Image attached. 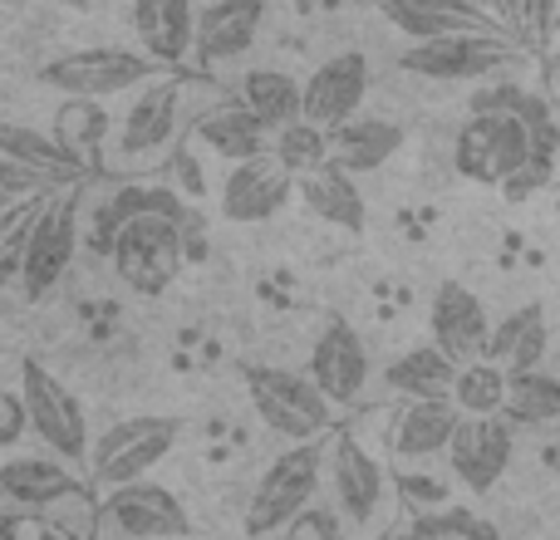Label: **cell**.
<instances>
[{
  "label": "cell",
  "instance_id": "6da1fadb",
  "mask_svg": "<svg viewBox=\"0 0 560 540\" xmlns=\"http://www.w3.org/2000/svg\"><path fill=\"white\" fill-rule=\"evenodd\" d=\"M246 398H252L256 418L285 443H319V433H329V423H335V398H325V388L310 374L252 364L246 368Z\"/></svg>",
  "mask_w": 560,
  "mask_h": 540
},
{
  "label": "cell",
  "instance_id": "7a4b0ae2",
  "mask_svg": "<svg viewBox=\"0 0 560 540\" xmlns=\"http://www.w3.org/2000/svg\"><path fill=\"white\" fill-rule=\"evenodd\" d=\"M453 163L463 177L482 187H506L516 173L532 167V128L512 108H487V114H467L457 128Z\"/></svg>",
  "mask_w": 560,
  "mask_h": 540
},
{
  "label": "cell",
  "instance_id": "3957f363",
  "mask_svg": "<svg viewBox=\"0 0 560 540\" xmlns=\"http://www.w3.org/2000/svg\"><path fill=\"white\" fill-rule=\"evenodd\" d=\"M319 477H325V453L319 443H290L261 472L252 502H246V536H276L285 526H295L305 516V506L315 502Z\"/></svg>",
  "mask_w": 560,
  "mask_h": 540
},
{
  "label": "cell",
  "instance_id": "277c9868",
  "mask_svg": "<svg viewBox=\"0 0 560 540\" xmlns=\"http://www.w3.org/2000/svg\"><path fill=\"white\" fill-rule=\"evenodd\" d=\"M522 64L516 35H447V39H413L398 55V69L433 84H482Z\"/></svg>",
  "mask_w": 560,
  "mask_h": 540
},
{
  "label": "cell",
  "instance_id": "5b68a950",
  "mask_svg": "<svg viewBox=\"0 0 560 540\" xmlns=\"http://www.w3.org/2000/svg\"><path fill=\"white\" fill-rule=\"evenodd\" d=\"M187 222H173V216H133L128 226H118L114 236V261L118 280H124L133 295H163L177 275H183L187 261Z\"/></svg>",
  "mask_w": 560,
  "mask_h": 540
},
{
  "label": "cell",
  "instance_id": "8992f818",
  "mask_svg": "<svg viewBox=\"0 0 560 540\" xmlns=\"http://www.w3.org/2000/svg\"><path fill=\"white\" fill-rule=\"evenodd\" d=\"M158 69L163 64H158L153 55H138V49L89 45V49H69V55L49 59V64L39 69V84L59 89V94H69V98H114L138 84L163 79Z\"/></svg>",
  "mask_w": 560,
  "mask_h": 540
},
{
  "label": "cell",
  "instance_id": "52a82bcc",
  "mask_svg": "<svg viewBox=\"0 0 560 540\" xmlns=\"http://www.w3.org/2000/svg\"><path fill=\"white\" fill-rule=\"evenodd\" d=\"M20 394H25L30 408V427L35 437L65 462H84L94 447H89V418L84 403L49 374L39 359H20Z\"/></svg>",
  "mask_w": 560,
  "mask_h": 540
},
{
  "label": "cell",
  "instance_id": "ba28073f",
  "mask_svg": "<svg viewBox=\"0 0 560 540\" xmlns=\"http://www.w3.org/2000/svg\"><path fill=\"white\" fill-rule=\"evenodd\" d=\"M177 433H183V418H158V413L114 423L94 443V457H89V462H94V482L124 486V482L148 477L177 447Z\"/></svg>",
  "mask_w": 560,
  "mask_h": 540
},
{
  "label": "cell",
  "instance_id": "9c48e42d",
  "mask_svg": "<svg viewBox=\"0 0 560 540\" xmlns=\"http://www.w3.org/2000/svg\"><path fill=\"white\" fill-rule=\"evenodd\" d=\"M79 251V187L55 192L39 207L35 226H30L25 242V266H20V285L30 300H39L45 290H55L65 280V270L74 266Z\"/></svg>",
  "mask_w": 560,
  "mask_h": 540
},
{
  "label": "cell",
  "instance_id": "30bf717a",
  "mask_svg": "<svg viewBox=\"0 0 560 540\" xmlns=\"http://www.w3.org/2000/svg\"><path fill=\"white\" fill-rule=\"evenodd\" d=\"M98 516L128 540H183V536H192V521H187L183 502H177L167 486L148 482V477L124 482V486H108Z\"/></svg>",
  "mask_w": 560,
  "mask_h": 540
},
{
  "label": "cell",
  "instance_id": "8fae6325",
  "mask_svg": "<svg viewBox=\"0 0 560 540\" xmlns=\"http://www.w3.org/2000/svg\"><path fill=\"white\" fill-rule=\"evenodd\" d=\"M512 427L516 423L506 413H487V418L467 413L463 418L453 447H447V462H453V477L472 496H487L506 477V467H512V453H516Z\"/></svg>",
  "mask_w": 560,
  "mask_h": 540
},
{
  "label": "cell",
  "instance_id": "7c38bea8",
  "mask_svg": "<svg viewBox=\"0 0 560 540\" xmlns=\"http://www.w3.org/2000/svg\"><path fill=\"white\" fill-rule=\"evenodd\" d=\"M300 177L280 163L276 153H261V157H246V163H232L222 183V216L226 222H271L280 207L295 197Z\"/></svg>",
  "mask_w": 560,
  "mask_h": 540
},
{
  "label": "cell",
  "instance_id": "4fadbf2b",
  "mask_svg": "<svg viewBox=\"0 0 560 540\" xmlns=\"http://www.w3.org/2000/svg\"><path fill=\"white\" fill-rule=\"evenodd\" d=\"M428 329H433V344L443 349L447 359H457V364L487 359V344H492V319H487L482 300H477L463 280H443V285L433 290Z\"/></svg>",
  "mask_w": 560,
  "mask_h": 540
},
{
  "label": "cell",
  "instance_id": "5bb4252c",
  "mask_svg": "<svg viewBox=\"0 0 560 540\" xmlns=\"http://www.w3.org/2000/svg\"><path fill=\"white\" fill-rule=\"evenodd\" d=\"M384 20L408 39L447 35H512L482 0H384Z\"/></svg>",
  "mask_w": 560,
  "mask_h": 540
},
{
  "label": "cell",
  "instance_id": "9a60e30c",
  "mask_svg": "<svg viewBox=\"0 0 560 540\" xmlns=\"http://www.w3.org/2000/svg\"><path fill=\"white\" fill-rule=\"evenodd\" d=\"M364 94H369V55L364 49L329 55L325 64L305 79V118L319 128H339L364 108Z\"/></svg>",
  "mask_w": 560,
  "mask_h": 540
},
{
  "label": "cell",
  "instance_id": "2e32d148",
  "mask_svg": "<svg viewBox=\"0 0 560 540\" xmlns=\"http://www.w3.org/2000/svg\"><path fill=\"white\" fill-rule=\"evenodd\" d=\"M310 378L325 388V398L335 403H354L369 384V349L354 334L349 319H329L315 339V354H310Z\"/></svg>",
  "mask_w": 560,
  "mask_h": 540
},
{
  "label": "cell",
  "instance_id": "e0dca14e",
  "mask_svg": "<svg viewBox=\"0 0 560 540\" xmlns=\"http://www.w3.org/2000/svg\"><path fill=\"white\" fill-rule=\"evenodd\" d=\"M329 486L349 521H374L384 506V467L369 457V447L354 433H339L329 443Z\"/></svg>",
  "mask_w": 560,
  "mask_h": 540
},
{
  "label": "cell",
  "instance_id": "ac0fdd59",
  "mask_svg": "<svg viewBox=\"0 0 560 540\" xmlns=\"http://www.w3.org/2000/svg\"><path fill=\"white\" fill-rule=\"evenodd\" d=\"M463 408L453 398H408L398 408L394 427H388V453L394 457H408V462H423L433 453H447L463 427Z\"/></svg>",
  "mask_w": 560,
  "mask_h": 540
},
{
  "label": "cell",
  "instance_id": "d6986e66",
  "mask_svg": "<svg viewBox=\"0 0 560 540\" xmlns=\"http://www.w3.org/2000/svg\"><path fill=\"white\" fill-rule=\"evenodd\" d=\"M177 114H183V84H177V79H153V84L133 98L124 124H118V153L148 157V153H158V148H167L177 133Z\"/></svg>",
  "mask_w": 560,
  "mask_h": 540
},
{
  "label": "cell",
  "instance_id": "ffe728a7",
  "mask_svg": "<svg viewBox=\"0 0 560 540\" xmlns=\"http://www.w3.org/2000/svg\"><path fill=\"white\" fill-rule=\"evenodd\" d=\"M266 25V0H212L197 15V55L202 59H236L256 45Z\"/></svg>",
  "mask_w": 560,
  "mask_h": 540
},
{
  "label": "cell",
  "instance_id": "44dd1931",
  "mask_svg": "<svg viewBox=\"0 0 560 540\" xmlns=\"http://www.w3.org/2000/svg\"><path fill=\"white\" fill-rule=\"evenodd\" d=\"M197 15L202 10H192V0H133V30L158 64H183L192 55Z\"/></svg>",
  "mask_w": 560,
  "mask_h": 540
},
{
  "label": "cell",
  "instance_id": "7402d4cb",
  "mask_svg": "<svg viewBox=\"0 0 560 540\" xmlns=\"http://www.w3.org/2000/svg\"><path fill=\"white\" fill-rule=\"evenodd\" d=\"M133 216H173V222H187V226H192V212H187V202L173 192V187L133 183V187H118V192L108 197L104 207H98V216H94V236H89V246L108 256V251H114L118 226H128Z\"/></svg>",
  "mask_w": 560,
  "mask_h": 540
},
{
  "label": "cell",
  "instance_id": "603a6c76",
  "mask_svg": "<svg viewBox=\"0 0 560 540\" xmlns=\"http://www.w3.org/2000/svg\"><path fill=\"white\" fill-rule=\"evenodd\" d=\"M546 349H551V329H546V305L541 300H526L522 309L492 325V344L487 359L502 364L506 374H526V368H546Z\"/></svg>",
  "mask_w": 560,
  "mask_h": 540
},
{
  "label": "cell",
  "instance_id": "cb8c5ba5",
  "mask_svg": "<svg viewBox=\"0 0 560 540\" xmlns=\"http://www.w3.org/2000/svg\"><path fill=\"white\" fill-rule=\"evenodd\" d=\"M295 197L319 216V222L339 226V232H364V222H369L354 173H349V167H339L335 157H329L325 167H315V173L300 177Z\"/></svg>",
  "mask_w": 560,
  "mask_h": 540
},
{
  "label": "cell",
  "instance_id": "d4e9b609",
  "mask_svg": "<svg viewBox=\"0 0 560 540\" xmlns=\"http://www.w3.org/2000/svg\"><path fill=\"white\" fill-rule=\"evenodd\" d=\"M197 138H202L212 153H222L226 163H246V157H261V153H271V143H276L271 128H266L261 118H256L252 108L242 104V98L207 108V114L197 118Z\"/></svg>",
  "mask_w": 560,
  "mask_h": 540
},
{
  "label": "cell",
  "instance_id": "484cf974",
  "mask_svg": "<svg viewBox=\"0 0 560 540\" xmlns=\"http://www.w3.org/2000/svg\"><path fill=\"white\" fill-rule=\"evenodd\" d=\"M329 143H335L339 167H349L354 177H364V173H378V167L404 148V128L388 124V118H374V114H354L349 124L329 128Z\"/></svg>",
  "mask_w": 560,
  "mask_h": 540
},
{
  "label": "cell",
  "instance_id": "4316f807",
  "mask_svg": "<svg viewBox=\"0 0 560 540\" xmlns=\"http://www.w3.org/2000/svg\"><path fill=\"white\" fill-rule=\"evenodd\" d=\"M236 98H242L271 133H280V128L295 124V118H305V79L285 74V69H252V74H242Z\"/></svg>",
  "mask_w": 560,
  "mask_h": 540
},
{
  "label": "cell",
  "instance_id": "83f0119b",
  "mask_svg": "<svg viewBox=\"0 0 560 540\" xmlns=\"http://www.w3.org/2000/svg\"><path fill=\"white\" fill-rule=\"evenodd\" d=\"M0 157L10 163H25V167H39V173L59 177V183H79L84 173V157L74 148H65L59 133H39L30 124H5L0 128Z\"/></svg>",
  "mask_w": 560,
  "mask_h": 540
},
{
  "label": "cell",
  "instance_id": "f1b7e54d",
  "mask_svg": "<svg viewBox=\"0 0 560 540\" xmlns=\"http://www.w3.org/2000/svg\"><path fill=\"white\" fill-rule=\"evenodd\" d=\"M457 359H447L438 344H418L408 354H398L394 364L384 368V384L404 398H453L457 384Z\"/></svg>",
  "mask_w": 560,
  "mask_h": 540
},
{
  "label": "cell",
  "instance_id": "f546056e",
  "mask_svg": "<svg viewBox=\"0 0 560 540\" xmlns=\"http://www.w3.org/2000/svg\"><path fill=\"white\" fill-rule=\"evenodd\" d=\"M0 486L25 506H55L74 492V477H69L65 457H55V453L49 457H10V462L0 467Z\"/></svg>",
  "mask_w": 560,
  "mask_h": 540
},
{
  "label": "cell",
  "instance_id": "4dcf8cb0",
  "mask_svg": "<svg viewBox=\"0 0 560 540\" xmlns=\"http://www.w3.org/2000/svg\"><path fill=\"white\" fill-rule=\"evenodd\" d=\"M506 394H512V374L492 359H472V364L457 368V384H453V403L472 418L487 413H506Z\"/></svg>",
  "mask_w": 560,
  "mask_h": 540
},
{
  "label": "cell",
  "instance_id": "1f68e13d",
  "mask_svg": "<svg viewBox=\"0 0 560 540\" xmlns=\"http://www.w3.org/2000/svg\"><path fill=\"white\" fill-rule=\"evenodd\" d=\"M506 418L512 423H556L560 418V378L546 368H526L512 374V394H506Z\"/></svg>",
  "mask_w": 560,
  "mask_h": 540
},
{
  "label": "cell",
  "instance_id": "d6a6232c",
  "mask_svg": "<svg viewBox=\"0 0 560 540\" xmlns=\"http://www.w3.org/2000/svg\"><path fill=\"white\" fill-rule=\"evenodd\" d=\"M271 153H276L295 177H305V173H315V167H325L329 157H335V143H329V128L310 124V118H295V124H285V128L276 133Z\"/></svg>",
  "mask_w": 560,
  "mask_h": 540
},
{
  "label": "cell",
  "instance_id": "836d02e7",
  "mask_svg": "<svg viewBox=\"0 0 560 540\" xmlns=\"http://www.w3.org/2000/svg\"><path fill=\"white\" fill-rule=\"evenodd\" d=\"M55 133L65 138V148H74L79 157H94L98 143L108 138V114H104V98H69L55 118Z\"/></svg>",
  "mask_w": 560,
  "mask_h": 540
},
{
  "label": "cell",
  "instance_id": "e575fe53",
  "mask_svg": "<svg viewBox=\"0 0 560 540\" xmlns=\"http://www.w3.org/2000/svg\"><path fill=\"white\" fill-rule=\"evenodd\" d=\"M65 187H74V183H59V177H49V173H39V167H25V163H0V212L5 207H25V197H55V192H65Z\"/></svg>",
  "mask_w": 560,
  "mask_h": 540
},
{
  "label": "cell",
  "instance_id": "d590c367",
  "mask_svg": "<svg viewBox=\"0 0 560 540\" xmlns=\"http://www.w3.org/2000/svg\"><path fill=\"white\" fill-rule=\"evenodd\" d=\"M413 526L423 531L428 540L433 536H457V540H497V531L482 521V516H472L467 506H443V512H423L413 516Z\"/></svg>",
  "mask_w": 560,
  "mask_h": 540
},
{
  "label": "cell",
  "instance_id": "8d00e7d4",
  "mask_svg": "<svg viewBox=\"0 0 560 540\" xmlns=\"http://www.w3.org/2000/svg\"><path fill=\"white\" fill-rule=\"evenodd\" d=\"M556 15H560V0H522V39L532 45H551V30H556Z\"/></svg>",
  "mask_w": 560,
  "mask_h": 540
},
{
  "label": "cell",
  "instance_id": "74e56055",
  "mask_svg": "<svg viewBox=\"0 0 560 540\" xmlns=\"http://www.w3.org/2000/svg\"><path fill=\"white\" fill-rule=\"evenodd\" d=\"M25 433H35V427H30L25 394H20V388H15V394H5V398H0V443H5V447H15Z\"/></svg>",
  "mask_w": 560,
  "mask_h": 540
},
{
  "label": "cell",
  "instance_id": "f35d334b",
  "mask_svg": "<svg viewBox=\"0 0 560 540\" xmlns=\"http://www.w3.org/2000/svg\"><path fill=\"white\" fill-rule=\"evenodd\" d=\"M487 5H492V15L502 20V25L512 30L516 39H522V30H526V25H522V0H487Z\"/></svg>",
  "mask_w": 560,
  "mask_h": 540
},
{
  "label": "cell",
  "instance_id": "ab89813d",
  "mask_svg": "<svg viewBox=\"0 0 560 540\" xmlns=\"http://www.w3.org/2000/svg\"><path fill=\"white\" fill-rule=\"evenodd\" d=\"M35 540H69V536L59 531V526H39V531H35Z\"/></svg>",
  "mask_w": 560,
  "mask_h": 540
},
{
  "label": "cell",
  "instance_id": "60d3db41",
  "mask_svg": "<svg viewBox=\"0 0 560 540\" xmlns=\"http://www.w3.org/2000/svg\"><path fill=\"white\" fill-rule=\"evenodd\" d=\"M394 540H423V531H418V526H408V531H398Z\"/></svg>",
  "mask_w": 560,
  "mask_h": 540
},
{
  "label": "cell",
  "instance_id": "b9f144b4",
  "mask_svg": "<svg viewBox=\"0 0 560 540\" xmlns=\"http://www.w3.org/2000/svg\"><path fill=\"white\" fill-rule=\"evenodd\" d=\"M551 39H556V45H560V15H556V30H551Z\"/></svg>",
  "mask_w": 560,
  "mask_h": 540
},
{
  "label": "cell",
  "instance_id": "7bdbcfd3",
  "mask_svg": "<svg viewBox=\"0 0 560 540\" xmlns=\"http://www.w3.org/2000/svg\"><path fill=\"white\" fill-rule=\"evenodd\" d=\"M423 540H428V536H423ZM433 540H457V536H433Z\"/></svg>",
  "mask_w": 560,
  "mask_h": 540
},
{
  "label": "cell",
  "instance_id": "ee69618b",
  "mask_svg": "<svg viewBox=\"0 0 560 540\" xmlns=\"http://www.w3.org/2000/svg\"><path fill=\"white\" fill-rule=\"evenodd\" d=\"M556 222H560V202H556Z\"/></svg>",
  "mask_w": 560,
  "mask_h": 540
},
{
  "label": "cell",
  "instance_id": "f6af8a7d",
  "mask_svg": "<svg viewBox=\"0 0 560 540\" xmlns=\"http://www.w3.org/2000/svg\"><path fill=\"white\" fill-rule=\"evenodd\" d=\"M482 5H487V0H482Z\"/></svg>",
  "mask_w": 560,
  "mask_h": 540
}]
</instances>
